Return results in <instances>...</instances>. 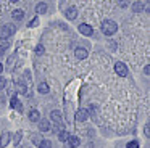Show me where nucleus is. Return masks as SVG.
I'll return each instance as SVG.
<instances>
[{"mask_svg": "<svg viewBox=\"0 0 150 148\" xmlns=\"http://www.w3.org/2000/svg\"><path fill=\"white\" fill-rule=\"evenodd\" d=\"M11 16H13V19H16V21H21V19L24 18V13H23V10H15V11L11 13Z\"/></svg>", "mask_w": 150, "mask_h": 148, "instance_id": "dca6fc26", "label": "nucleus"}, {"mask_svg": "<svg viewBox=\"0 0 150 148\" xmlns=\"http://www.w3.org/2000/svg\"><path fill=\"white\" fill-rule=\"evenodd\" d=\"M5 85H7V80H5V77L0 76V89H5Z\"/></svg>", "mask_w": 150, "mask_h": 148, "instance_id": "5701e85b", "label": "nucleus"}, {"mask_svg": "<svg viewBox=\"0 0 150 148\" xmlns=\"http://www.w3.org/2000/svg\"><path fill=\"white\" fill-rule=\"evenodd\" d=\"M2 71H4V66H2V63H0V73H2Z\"/></svg>", "mask_w": 150, "mask_h": 148, "instance_id": "c756f323", "label": "nucleus"}, {"mask_svg": "<svg viewBox=\"0 0 150 148\" xmlns=\"http://www.w3.org/2000/svg\"><path fill=\"white\" fill-rule=\"evenodd\" d=\"M20 140H21V132H16V134H15V138H13V143L18 145V143H20Z\"/></svg>", "mask_w": 150, "mask_h": 148, "instance_id": "412c9836", "label": "nucleus"}, {"mask_svg": "<svg viewBox=\"0 0 150 148\" xmlns=\"http://www.w3.org/2000/svg\"><path fill=\"white\" fill-rule=\"evenodd\" d=\"M40 119V114H39V111L37 109H31L29 111V121H33V122H37Z\"/></svg>", "mask_w": 150, "mask_h": 148, "instance_id": "4468645a", "label": "nucleus"}, {"mask_svg": "<svg viewBox=\"0 0 150 148\" xmlns=\"http://www.w3.org/2000/svg\"><path fill=\"white\" fill-rule=\"evenodd\" d=\"M10 2H18V0H10Z\"/></svg>", "mask_w": 150, "mask_h": 148, "instance_id": "7c9ffc66", "label": "nucleus"}, {"mask_svg": "<svg viewBox=\"0 0 150 148\" xmlns=\"http://www.w3.org/2000/svg\"><path fill=\"white\" fill-rule=\"evenodd\" d=\"M7 48H8V42H2V44H0V56L5 53V50H7Z\"/></svg>", "mask_w": 150, "mask_h": 148, "instance_id": "aec40b11", "label": "nucleus"}, {"mask_svg": "<svg viewBox=\"0 0 150 148\" xmlns=\"http://www.w3.org/2000/svg\"><path fill=\"white\" fill-rule=\"evenodd\" d=\"M126 148H139V143H137L136 140H132V142H129V143H127Z\"/></svg>", "mask_w": 150, "mask_h": 148, "instance_id": "4be33fe9", "label": "nucleus"}, {"mask_svg": "<svg viewBox=\"0 0 150 148\" xmlns=\"http://www.w3.org/2000/svg\"><path fill=\"white\" fill-rule=\"evenodd\" d=\"M120 6H123V8H124V6H127V2H126V0H121V2H120Z\"/></svg>", "mask_w": 150, "mask_h": 148, "instance_id": "bb28decb", "label": "nucleus"}, {"mask_svg": "<svg viewBox=\"0 0 150 148\" xmlns=\"http://www.w3.org/2000/svg\"><path fill=\"white\" fill-rule=\"evenodd\" d=\"M18 90H20L21 93H26V87H24V85H23V84H21V82L18 84Z\"/></svg>", "mask_w": 150, "mask_h": 148, "instance_id": "a878e982", "label": "nucleus"}, {"mask_svg": "<svg viewBox=\"0 0 150 148\" xmlns=\"http://www.w3.org/2000/svg\"><path fill=\"white\" fill-rule=\"evenodd\" d=\"M66 142L69 143V147H71V148H78L79 145H81V138L76 137V135H69L68 140H66Z\"/></svg>", "mask_w": 150, "mask_h": 148, "instance_id": "6e6552de", "label": "nucleus"}, {"mask_svg": "<svg viewBox=\"0 0 150 148\" xmlns=\"http://www.w3.org/2000/svg\"><path fill=\"white\" fill-rule=\"evenodd\" d=\"M144 73H145L147 76H149V73H150V66H145V68H144Z\"/></svg>", "mask_w": 150, "mask_h": 148, "instance_id": "c85d7f7f", "label": "nucleus"}, {"mask_svg": "<svg viewBox=\"0 0 150 148\" xmlns=\"http://www.w3.org/2000/svg\"><path fill=\"white\" fill-rule=\"evenodd\" d=\"M87 118H89V111H87V109H84V108L78 109V113H76V121L84 122V121H87Z\"/></svg>", "mask_w": 150, "mask_h": 148, "instance_id": "423d86ee", "label": "nucleus"}, {"mask_svg": "<svg viewBox=\"0 0 150 148\" xmlns=\"http://www.w3.org/2000/svg\"><path fill=\"white\" fill-rule=\"evenodd\" d=\"M37 24H39V18H34L33 21L29 23V27H34V26H37Z\"/></svg>", "mask_w": 150, "mask_h": 148, "instance_id": "b1692460", "label": "nucleus"}, {"mask_svg": "<svg viewBox=\"0 0 150 148\" xmlns=\"http://www.w3.org/2000/svg\"><path fill=\"white\" fill-rule=\"evenodd\" d=\"M10 105H11V108H16L18 111H23V105H21V103L18 101V98H16V97H11Z\"/></svg>", "mask_w": 150, "mask_h": 148, "instance_id": "f8f14e48", "label": "nucleus"}, {"mask_svg": "<svg viewBox=\"0 0 150 148\" xmlns=\"http://www.w3.org/2000/svg\"><path fill=\"white\" fill-rule=\"evenodd\" d=\"M50 118H52V122L58 127H62V122H63V118H62V113L60 111H52L50 113Z\"/></svg>", "mask_w": 150, "mask_h": 148, "instance_id": "20e7f679", "label": "nucleus"}, {"mask_svg": "<svg viewBox=\"0 0 150 148\" xmlns=\"http://www.w3.org/2000/svg\"><path fill=\"white\" fill-rule=\"evenodd\" d=\"M74 55H76V58H78V60H84V58H87V50H86V48H82V47H78L74 50Z\"/></svg>", "mask_w": 150, "mask_h": 148, "instance_id": "1a4fd4ad", "label": "nucleus"}, {"mask_svg": "<svg viewBox=\"0 0 150 148\" xmlns=\"http://www.w3.org/2000/svg\"><path fill=\"white\" fill-rule=\"evenodd\" d=\"M8 142H10V132H4L0 138V147H7Z\"/></svg>", "mask_w": 150, "mask_h": 148, "instance_id": "ddd939ff", "label": "nucleus"}, {"mask_svg": "<svg viewBox=\"0 0 150 148\" xmlns=\"http://www.w3.org/2000/svg\"><path fill=\"white\" fill-rule=\"evenodd\" d=\"M144 8H145V5H144L142 2H134L132 3V11L134 13H142Z\"/></svg>", "mask_w": 150, "mask_h": 148, "instance_id": "9b49d317", "label": "nucleus"}, {"mask_svg": "<svg viewBox=\"0 0 150 148\" xmlns=\"http://www.w3.org/2000/svg\"><path fill=\"white\" fill-rule=\"evenodd\" d=\"M116 31H118V24L115 21H111V19H105V21L102 23V32H103L105 35H113Z\"/></svg>", "mask_w": 150, "mask_h": 148, "instance_id": "f257e3e1", "label": "nucleus"}, {"mask_svg": "<svg viewBox=\"0 0 150 148\" xmlns=\"http://www.w3.org/2000/svg\"><path fill=\"white\" fill-rule=\"evenodd\" d=\"M68 137H69V134L65 130V129H62V130H60V134H58V138L62 142H66V140H68Z\"/></svg>", "mask_w": 150, "mask_h": 148, "instance_id": "a211bd4d", "label": "nucleus"}, {"mask_svg": "<svg viewBox=\"0 0 150 148\" xmlns=\"http://www.w3.org/2000/svg\"><path fill=\"white\" fill-rule=\"evenodd\" d=\"M45 11H47V3L40 2V3H37V5H36V13L42 15V13H45Z\"/></svg>", "mask_w": 150, "mask_h": 148, "instance_id": "2eb2a0df", "label": "nucleus"}, {"mask_svg": "<svg viewBox=\"0 0 150 148\" xmlns=\"http://www.w3.org/2000/svg\"><path fill=\"white\" fill-rule=\"evenodd\" d=\"M115 71H116V74H118V76H121V77H126L127 76V66L124 63H121V61H118V63L115 64Z\"/></svg>", "mask_w": 150, "mask_h": 148, "instance_id": "7ed1b4c3", "label": "nucleus"}, {"mask_svg": "<svg viewBox=\"0 0 150 148\" xmlns=\"http://www.w3.org/2000/svg\"><path fill=\"white\" fill-rule=\"evenodd\" d=\"M39 148H52V142L50 140H40L39 142Z\"/></svg>", "mask_w": 150, "mask_h": 148, "instance_id": "6ab92c4d", "label": "nucleus"}, {"mask_svg": "<svg viewBox=\"0 0 150 148\" xmlns=\"http://www.w3.org/2000/svg\"><path fill=\"white\" fill-rule=\"evenodd\" d=\"M36 53L37 55H42L44 53V47H42V45H37V47H36Z\"/></svg>", "mask_w": 150, "mask_h": 148, "instance_id": "393cba45", "label": "nucleus"}, {"mask_svg": "<svg viewBox=\"0 0 150 148\" xmlns=\"http://www.w3.org/2000/svg\"><path fill=\"white\" fill-rule=\"evenodd\" d=\"M150 135V130H149V124H145V137Z\"/></svg>", "mask_w": 150, "mask_h": 148, "instance_id": "cd10ccee", "label": "nucleus"}, {"mask_svg": "<svg viewBox=\"0 0 150 148\" xmlns=\"http://www.w3.org/2000/svg\"><path fill=\"white\" fill-rule=\"evenodd\" d=\"M13 32H15V26L13 24L2 26V27H0V39H8Z\"/></svg>", "mask_w": 150, "mask_h": 148, "instance_id": "f03ea898", "label": "nucleus"}, {"mask_svg": "<svg viewBox=\"0 0 150 148\" xmlns=\"http://www.w3.org/2000/svg\"><path fill=\"white\" fill-rule=\"evenodd\" d=\"M65 15H66L68 19H74L76 16H78V10H76V6H69V8L65 11Z\"/></svg>", "mask_w": 150, "mask_h": 148, "instance_id": "9d476101", "label": "nucleus"}, {"mask_svg": "<svg viewBox=\"0 0 150 148\" xmlns=\"http://www.w3.org/2000/svg\"><path fill=\"white\" fill-rule=\"evenodd\" d=\"M39 130L40 132H49L50 130V127H52V125H50V121H47V119H39Z\"/></svg>", "mask_w": 150, "mask_h": 148, "instance_id": "0eeeda50", "label": "nucleus"}, {"mask_svg": "<svg viewBox=\"0 0 150 148\" xmlns=\"http://www.w3.org/2000/svg\"><path fill=\"white\" fill-rule=\"evenodd\" d=\"M79 32H81L82 35H92L94 34V29H92V26L86 24V23H82V24H79Z\"/></svg>", "mask_w": 150, "mask_h": 148, "instance_id": "39448f33", "label": "nucleus"}, {"mask_svg": "<svg viewBox=\"0 0 150 148\" xmlns=\"http://www.w3.org/2000/svg\"><path fill=\"white\" fill-rule=\"evenodd\" d=\"M37 90H39V93H49V84L47 82H40L39 87H37Z\"/></svg>", "mask_w": 150, "mask_h": 148, "instance_id": "f3484780", "label": "nucleus"}]
</instances>
